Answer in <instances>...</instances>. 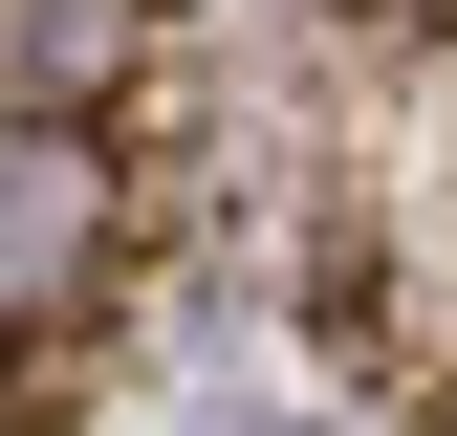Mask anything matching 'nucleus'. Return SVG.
<instances>
[{"label": "nucleus", "mask_w": 457, "mask_h": 436, "mask_svg": "<svg viewBox=\"0 0 457 436\" xmlns=\"http://www.w3.org/2000/svg\"><path fill=\"white\" fill-rule=\"evenodd\" d=\"M87 262V175L66 153H0V284H66Z\"/></svg>", "instance_id": "obj_2"}, {"label": "nucleus", "mask_w": 457, "mask_h": 436, "mask_svg": "<svg viewBox=\"0 0 457 436\" xmlns=\"http://www.w3.org/2000/svg\"><path fill=\"white\" fill-rule=\"evenodd\" d=\"M131 44H153V0H0V88L22 109H87Z\"/></svg>", "instance_id": "obj_1"}]
</instances>
